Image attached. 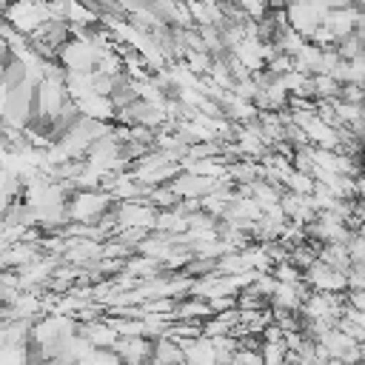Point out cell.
<instances>
[{
	"label": "cell",
	"instance_id": "2",
	"mask_svg": "<svg viewBox=\"0 0 365 365\" xmlns=\"http://www.w3.org/2000/svg\"><path fill=\"white\" fill-rule=\"evenodd\" d=\"M100 48L86 40V37H68L60 51H57V63L66 71H97V60H100Z\"/></svg>",
	"mask_w": 365,
	"mask_h": 365
},
{
	"label": "cell",
	"instance_id": "7",
	"mask_svg": "<svg viewBox=\"0 0 365 365\" xmlns=\"http://www.w3.org/2000/svg\"><path fill=\"white\" fill-rule=\"evenodd\" d=\"M359 9L356 6H345V9H331L328 14H325V26L336 34V43L342 40V37H348V34H354L356 31V20H359Z\"/></svg>",
	"mask_w": 365,
	"mask_h": 365
},
{
	"label": "cell",
	"instance_id": "5",
	"mask_svg": "<svg viewBox=\"0 0 365 365\" xmlns=\"http://www.w3.org/2000/svg\"><path fill=\"white\" fill-rule=\"evenodd\" d=\"M311 288L308 282H277L271 294V308L274 311H299L302 302L308 299Z\"/></svg>",
	"mask_w": 365,
	"mask_h": 365
},
{
	"label": "cell",
	"instance_id": "4",
	"mask_svg": "<svg viewBox=\"0 0 365 365\" xmlns=\"http://www.w3.org/2000/svg\"><path fill=\"white\" fill-rule=\"evenodd\" d=\"M305 282L311 291H322V294H345L348 291V274L325 265L322 259H317L305 271Z\"/></svg>",
	"mask_w": 365,
	"mask_h": 365
},
{
	"label": "cell",
	"instance_id": "6",
	"mask_svg": "<svg viewBox=\"0 0 365 365\" xmlns=\"http://www.w3.org/2000/svg\"><path fill=\"white\" fill-rule=\"evenodd\" d=\"M80 114L83 117H91V120H100V123H117V103L106 94H88L83 100H74Z\"/></svg>",
	"mask_w": 365,
	"mask_h": 365
},
{
	"label": "cell",
	"instance_id": "16",
	"mask_svg": "<svg viewBox=\"0 0 365 365\" xmlns=\"http://www.w3.org/2000/svg\"><path fill=\"white\" fill-rule=\"evenodd\" d=\"M325 365H348V362H342V359H328Z\"/></svg>",
	"mask_w": 365,
	"mask_h": 365
},
{
	"label": "cell",
	"instance_id": "10",
	"mask_svg": "<svg viewBox=\"0 0 365 365\" xmlns=\"http://www.w3.org/2000/svg\"><path fill=\"white\" fill-rule=\"evenodd\" d=\"M291 359L285 339H262V365H291Z\"/></svg>",
	"mask_w": 365,
	"mask_h": 365
},
{
	"label": "cell",
	"instance_id": "9",
	"mask_svg": "<svg viewBox=\"0 0 365 365\" xmlns=\"http://www.w3.org/2000/svg\"><path fill=\"white\" fill-rule=\"evenodd\" d=\"M319 66H322V46H317V43H305L302 46V51L294 57V68L297 71H305V74H319Z\"/></svg>",
	"mask_w": 365,
	"mask_h": 365
},
{
	"label": "cell",
	"instance_id": "12",
	"mask_svg": "<svg viewBox=\"0 0 365 365\" xmlns=\"http://www.w3.org/2000/svg\"><path fill=\"white\" fill-rule=\"evenodd\" d=\"M154 208H160V211H165V208H177L182 200L174 194V188L165 182V185H157V188H148V197H145Z\"/></svg>",
	"mask_w": 365,
	"mask_h": 365
},
{
	"label": "cell",
	"instance_id": "1",
	"mask_svg": "<svg viewBox=\"0 0 365 365\" xmlns=\"http://www.w3.org/2000/svg\"><path fill=\"white\" fill-rule=\"evenodd\" d=\"M114 208V197L103 188L94 191H74L68 197V222H86L94 225L100 222L108 211Z\"/></svg>",
	"mask_w": 365,
	"mask_h": 365
},
{
	"label": "cell",
	"instance_id": "14",
	"mask_svg": "<svg viewBox=\"0 0 365 365\" xmlns=\"http://www.w3.org/2000/svg\"><path fill=\"white\" fill-rule=\"evenodd\" d=\"M345 299H348L351 308H356V311L365 314V291H345Z\"/></svg>",
	"mask_w": 365,
	"mask_h": 365
},
{
	"label": "cell",
	"instance_id": "11",
	"mask_svg": "<svg viewBox=\"0 0 365 365\" xmlns=\"http://www.w3.org/2000/svg\"><path fill=\"white\" fill-rule=\"evenodd\" d=\"M314 97L317 100H339L342 97V83L331 74H314Z\"/></svg>",
	"mask_w": 365,
	"mask_h": 365
},
{
	"label": "cell",
	"instance_id": "13",
	"mask_svg": "<svg viewBox=\"0 0 365 365\" xmlns=\"http://www.w3.org/2000/svg\"><path fill=\"white\" fill-rule=\"evenodd\" d=\"M271 274L277 277V282H305V271H302V268H297L291 259L277 262Z\"/></svg>",
	"mask_w": 365,
	"mask_h": 365
},
{
	"label": "cell",
	"instance_id": "17",
	"mask_svg": "<svg viewBox=\"0 0 365 365\" xmlns=\"http://www.w3.org/2000/svg\"><path fill=\"white\" fill-rule=\"evenodd\" d=\"M354 6H356L359 11H365V0H354Z\"/></svg>",
	"mask_w": 365,
	"mask_h": 365
},
{
	"label": "cell",
	"instance_id": "3",
	"mask_svg": "<svg viewBox=\"0 0 365 365\" xmlns=\"http://www.w3.org/2000/svg\"><path fill=\"white\" fill-rule=\"evenodd\" d=\"M160 208H154L148 200H131V202H114V217H117V234L125 228H145L154 234ZM114 234V237H117Z\"/></svg>",
	"mask_w": 365,
	"mask_h": 365
},
{
	"label": "cell",
	"instance_id": "8",
	"mask_svg": "<svg viewBox=\"0 0 365 365\" xmlns=\"http://www.w3.org/2000/svg\"><path fill=\"white\" fill-rule=\"evenodd\" d=\"M319 259H322L325 265H331V268L342 271V274H348V271H351V265H354L345 242H325V245H319Z\"/></svg>",
	"mask_w": 365,
	"mask_h": 365
},
{
	"label": "cell",
	"instance_id": "15",
	"mask_svg": "<svg viewBox=\"0 0 365 365\" xmlns=\"http://www.w3.org/2000/svg\"><path fill=\"white\" fill-rule=\"evenodd\" d=\"M356 200H362V202H365V174H359V177H356Z\"/></svg>",
	"mask_w": 365,
	"mask_h": 365
}]
</instances>
